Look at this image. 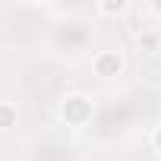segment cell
I'll use <instances>...</instances> for the list:
<instances>
[{
	"label": "cell",
	"instance_id": "obj_2",
	"mask_svg": "<svg viewBox=\"0 0 161 161\" xmlns=\"http://www.w3.org/2000/svg\"><path fill=\"white\" fill-rule=\"evenodd\" d=\"M158 145H161V133H158Z\"/></svg>",
	"mask_w": 161,
	"mask_h": 161
},
{
	"label": "cell",
	"instance_id": "obj_1",
	"mask_svg": "<svg viewBox=\"0 0 161 161\" xmlns=\"http://www.w3.org/2000/svg\"><path fill=\"white\" fill-rule=\"evenodd\" d=\"M108 69H120V60L117 57H104L101 60V73H108Z\"/></svg>",
	"mask_w": 161,
	"mask_h": 161
}]
</instances>
